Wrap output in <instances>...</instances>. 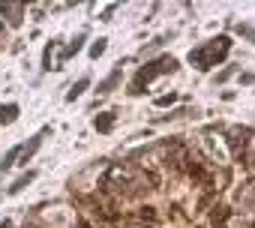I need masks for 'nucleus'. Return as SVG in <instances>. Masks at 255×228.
<instances>
[{
  "label": "nucleus",
  "instance_id": "f03ea898",
  "mask_svg": "<svg viewBox=\"0 0 255 228\" xmlns=\"http://www.w3.org/2000/svg\"><path fill=\"white\" fill-rule=\"evenodd\" d=\"M213 42H216V45H213V48H210V54H216V51H219V54H222V51H225V48H228V39H225V36H219V39H213ZM189 57H192V60H204V51H192V54H189Z\"/></svg>",
  "mask_w": 255,
  "mask_h": 228
},
{
  "label": "nucleus",
  "instance_id": "f257e3e1",
  "mask_svg": "<svg viewBox=\"0 0 255 228\" xmlns=\"http://www.w3.org/2000/svg\"><path fill=\"white\" fill-rule=\"evenodd\" d=\"M18 120V105H0V123H15Z\"/></svg>",
  "mask_w": 255,
  "mask_h": 228
},
{
  "label": "nucleus",
  "instance_id": "7ed1b4c3",
  "mask_svg": "<svg viewBox=\"0 0 255 228\" xmlns=\"http://www.w3.org/2000/svg\"><path fill=\"white\" fill-rule=\"evenodd\" d=\"M33 177H36V171H27V174H21V177H18V180H15L9 189H6V192H9V195H18V192H21V189H24V186L33 180Z\"/></svg>",
  "mask_w": 255,
  "mask_h": 228
},
{
  "label": "nucleus",
  "instance_id": "20e7f679",
  "mask_svg": "<svg viewBox=\"0 0 255 228\" xmlns=\"http://www.w3.org/2000/svg\"><path fill=\"white\" fill-rule=\"evenodd\" d=\"M87 84H90V81H87V78H81V81H78V84H75V87H72V90H69V93H66V99H69V102H72V99H75V96H81V93H84V87H87Z\"/></svg>",
  "mask_w": 255,
  "mask_h": 228
},
{
  "label": "nucleus",
  "instance_id": "39448f33",
  "mask_svg": "<svg viewBox=\"0 0 255 228\" xmlns=\"http://www.w3.org/2000/svg\"><path fill=\"white\" fill-rule=\"evenodd\" d=\"M102 51H105V39H99V45H93V51H90V54H93V57H99Z\"/></svg>",
  "mask_w": 255,
  "mask_h": 228
}]
</instances>
